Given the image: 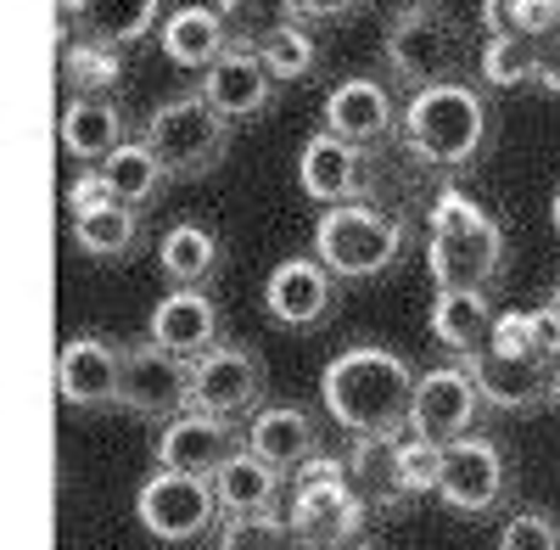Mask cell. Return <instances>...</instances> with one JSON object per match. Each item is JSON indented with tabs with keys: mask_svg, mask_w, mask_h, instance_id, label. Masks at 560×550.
I'll list each match as a JSON object with an SVG mask.
<instances>
[{
	"mask_svg": "<svg viewBox=\"0 0 560 550\" xmlns=\"http://www.w3.org/2000/svg\"><path fill=\"white\" fill-rule=\"evenodd\" d=\"M118 410L140 422H174L191 410V359H179L163 343H129L124 348V393Z\"/></svg>",
	"mask_w": 560,
	"mask_h": 550,
	"instance_id": "cell-10",
	"label": "cell"
},
{
	"mask_svg": "<svg viewBox=\"0 0 560 550\" xmlns=\"http://www.w3.org/2000/svg\"><path fill=\"white\" fill-rule=\"evenodd\" d=\"M102 174H107V186H113V197L118 203H129V208H140L147 214L163 192H168V163L147 147V141H124L107 163H102Z\"/></svg>",
	"mask_w": 560,
	"mask_h": 550,
	"instance_id": "cell-28",
	"label": "cell"
},
{
	"mask_svg": "<svg viewBox=\"0 0 560 550\" xmlns=\"http://www.w3.org/2000/svg\"><path fill=\"white\" fill-rule=\"evenodd\" d=\"M438 478H443V444L432 438H398V489L404 500L415 494H438Z\"/></svg>",
	"mask_w": 560,
	"mask_h": 550,
	"instance_id": "cell-37",
	"label": "cell"
},
{
	"mask_svg": "<svg viewBox=\"0 0 560 550\" xmlns=\"http://www.w3.org/2000/svg\"><path fill=\"white\" fill-rule=\"evenodd\" d=\"M247 449L264 455V461L280 467L287 478H298V467L314 461V455L325 449V438H319V422L303 404H264L247 422Z\"/></svg>",
	"mask_w": 560,
	"mask_h": 550,
	"instance_id": "cell-21",
	"label": "cell"
},
{
	"mask_svg": "<svg viewBox=\"0 0 560 550\" xmlns=\"http://www.w3.org/2000/svg\"><path fill=\"white\" fill-rule=\"evenodd\" d=\"M219 12H224L230 34H236V45H264V39H275L280 28L303 23L298 0H219Z\"/></svg>",
	"mask_w": 560,
	"mask_h": 550,
	"instance_id": "cell-33",
	"label": "cell"
},
{
	"mask_svg": "<svg viewBox=\"0 0 560 550\" xmlns=\"http://www.w3.org/2000/svg\"><path fill=\"white\" fill-rule=\"evenodd\" d=\"M465 365H471V377L488 399V410H510V416H527V410L549 404L555 388H560V365L555 359H516V354H493V348H477L465 354Z\"/></svg>",
	"mask_w": 560,
	"mask_h": 550,
	"instance_id": "cell-16",
	"label": "cell"
},
{
	"mask_svg": "<svg viewBox=\"0 0 560 550\" xmlns=\"http://www.w3.org/2000/svg\"><path fill=\"white\" fill-rule=\"evenodd\" d=\"M298 180H303V192L325 208H337V203H364L370 192H376V163H370L364 147L342 141V135H314V141L303 147L298 158Z\"/></svg>",
	"mask_w": 560,
	"mask_h": 550,
	"instance_id": "cell-15",
	"label": "cell"
},
{
	"mask_svg": "<svg viewBox=\"0 0 560 550\" xmlns=\"http://www.w3.org/2000/svg\"><path fill=\"white\" fill-rule=\"evenodd\" d=\"M158 264H163V275L174 287H208L213 275L224 270V242H219V231H208V225L185 219V225H174V231L163 237Z\"/></svg>",
	"mask_w": 560,
	"mask_h": 550,
	"instance_id": "cell-26",
	"label": "cell"
},
{
	"mask_svg": "<svg viewBox=\"0 0 560 550\" xmlns=\"http://www.w3.org/2000/svg\"><path fill=\"white\" fill-rule=\"evenodd\" d=\"M364 523H370V506H364V494L348 478V461H337V455L319 449L308 467H298V478H292V528L314 550L364 534Z\"/></svg>",
	"mask_w": 560,
	"mask_h": 550,
	"instance_id": "cell-7",
	"label": "cell"
},
{
	"mask_svg": "<svg viewBox=\"0 0 560 550\" xmlns=\"http://www.w3.org/2000/svg\"><path fill=\"white\" fill-rule=\"evenodd\" d=\"M398 124H404V113L393 102V90L382 79H370V73H353V79L331 84V96H325V129L353 141V147H364V152L387 147L398 135Z\"/></svg>",
	"mask_w": 560,
	"mask_h": 550,
	"instance_id": "cell-17",
	"label": "cell"
},
{
	"mask_svg": "<svg viewBox=\"0 0 560 550\" xmlns=\"http://www.w3.org/2000/svg\"><path fill=\"white\" fill-rule=\"evenodd\" d=\"M57 141L73 163H107L129 141V118L118 96H73L57 118Z\"/></svg>",
	"mask_w": 560,
	"mask_h": 550,
	"instance_id": "cell-23",
	"label": "cell"
},
{
	"mask_svg": "<svg viewBox=\"0 0 560 550\" xmlns=\"http://www.w3.org/2000/svg\"><path fill=\"white\" fill-rule=\"evenodd\" d=\"M325 550H376V539H364V534H353V539H342V545H325Z\"/></svg>",
	"mask_w": 560,
	"mask_h": 550,
	"instance_id": "cell-43",
	"label": "cell"
},
{
	"mask_svg": "<svg viewBox=\"0 0 560 550\" xmlns=\"http://www.w3.org/2000/svg\"><path fill=\"white\" fill-rule=\"evenodd\" d=\"M538 90L560 96V34H549V39H544V57H538Z\"/></svg>",
	"mask_w": 560,
	"mask_h": 550,
	"instance_id": "cell-42",
	"label": "cell"
},
{
	"mask_svg": "<svg viewBox=\"0 0 560 550\" xmlns=\"http://www.w3.org/2000/svg\"><path fill=\"white\" fill-rule=\"evenodd\" d=\"M555 404H560V388H555Z\"/></svg>",
	"mask_w": 560,
	"mask_h": 550,
	"instance_id": "cell-48",
	"label": "cell"
},
{
	"mask_svg": "<svg viewBox=\"0 0 560 550\" xmlns=\"http://www.w3.org/2000/svg\"><path fill=\"white\" fill-rule=\"evenodd\" d=\"M387 73L409 90H432V84H454L471 68V28H465L454 12L420 0V7H404L382 39Z\"/></svg>",
	"mask_w": 560,
	"mask_h": 550,
	"instance_id": "cell-4",
	"label": "cell"
},
{
	"mask_svg": "<svg viewBox=\"0 0 560 550\" xmlns=\"http://www.w3.org/2000/svg\"><path fill=\"white\" fill-rule=\"evenodd\" d=\"M549 303H555V309H560V282H555V287H549Z\"/></svg>",
	"mask_w": 560,
	"mask_h": 550,
	"instance_id": "cell-44",
	"label": "cell"
},
{
	"mask_svg": "<svg viewBox=\"0 0 560 550\" xmlns=\"http://www.w3.org/2000/svg\"><path fill=\"white\" fill-rule=\"evenodd\" d=\"M477 410H488L471 365H438L415 382V410H409V433L415 438H432V444H454L459 433H471Z\"/></svg>",
	"mask_w": 560,
	"mask_h": 550,
	"instance_id": "cell-12",
	"label": "cell"
},
{
	"mask_svg": "<svg viewBox=\"0 0 560 550\" xmlns=\"http://www.w3.org/2000/svg\"><path fill=\"white\" fill-rule=\"evenodd\" d=\"M236 449H247V433L230 416H213V410H197V404L158 427V467H174V472L213 478Z\"/></svg>",
	"mask_w": 560,
	"mask_h": 550,
	"instance_id": "cell-14",
	"label": "cell"
},
{
	"mask_svg": "<svg viewBox=\"0 0 560 550\" xmlns=\"http://www.w3.org/2000/svg\"><path fill=\"white\" fill-rule=\"evenodd\" d=\"M555 18H560V0H555Z\"/></svg>",
	"mask_w": 560,
	"mask_h": 550,
	"instance_id": "cell-47",
	"label": "cell"
},
{
	"mask_svg": "<svg viewBox=\"0 0 560 550\" xmlns=\"http://www.w3.org/2000/svg\"><path fill=\"white\" fill-rule=\"evenodd\" d=\"M404 248H409V225L376 203H337L314 225V259L325 270H337L342 282L387 275L404 259Z\"/></svg>",
	"mask_w": 560,
	"mask_h": 550,
	"instance_id": "cell-5",
	"label": "cell"
},
{
	"mask_svg": "<svg viewBox=\"0 0 560 550\" xmlns=\"http://www.w3.org/2000/svg\"><path fill=\"white\" fill-rule=\"evenodd\" d=\"M57 393L79 410H107L124 393V348L102 337H73L57 354Z\"/></svg>",
	"mask_w": 560,
	"mask_h": 550,
	"instance_id": "cell-19",
	"label": "cell"
},
{
	"mask_svg": "<svg viewBox=\"0 0 560 550\" xmlns=\"http://www.w3.org/2000/svg\"><path fill=\"white\" fill-rule=\"evenodd\" d=\"M415 371L409 359L376 343L342 348L319 377V404L348 438H404L415 410Z\"/></svg>",
	"mask_w": 560,
	"mask_h": 550,
	"instance_id": "cell-1",
	"label": "cell"
},
{
	"mask_svg": "<svg viewBox=\"0 0 560 550\" xmlns=\"http://www.w3.org/2000/svg\"><path fill=\"white\" fill-rule=\"evenodd\" d=\"M275 73L264 62L258 45H230V51L202 73V96L230 118V124H247V118H264L275 107Z\"/></svg>",
	"mask_w": 560,
	"mask_h": 550,
	"instance_id": "cell-18",
	"label": "cell"
},
{
	"mask_svg": "<svg viewBox=\"0 0 560 550\" xmlns=\"http://www.w3.org/2000/svg\"><path fill=\"white\" fill-rule=\"evenodd\" d=\"M398 141L415 163L459 174L482 163L488 141H493V113L488 96L471 79H454V84H432V90H415L404 124H398Z\"/></svg>",
	"mask_w": 560,
	"mask_h": 550,
	"instance_id": "cell-2",
	"label": "cell"
},
{
	"mask_svg": "<svg viewBox=\"0 0 560 550\" xmlns=\"http://www.w3.org/2000/svg\"><path fill=\"white\" fill-rule=\"evenodd\" d=\"M488 348H493V354H516V359L538 354L533 309H510V314H499V320H493V337H488ZM538 359H544V354H538Z\"/></svg>",
	"mask_w": 560,
	"mask_h": 550,
	"instance_id": "cell-39",
	"label": "cell"
},
{
	"mask_svg": "<svg viewBox=\"0 0 560 550\" xmlns=\"http://www.w3.org/2000/svg\"><path fill=\"white\" fill-rule=\"evenodd\" d=\"M135 517L163 545H191V539H202L224 517V506H219L213 478L158 467L147 483H140V494H135Z\"/></svg>",
	"mask_w": 560,
	"mask_h": 550,
	"instance_id": "cell-9",
	"label": "cell"
},
{
	"mask_svg": "<svg viewBox=\"0 0 560 550\" xmlns=\"http://www.w3.org/2000/svg\"><path fill=\"white\" fill-rule=\"evenodd\" d=\"M140 141L168 163L174 180H202L230 152V118L202 96V90H185V96H168V102L152 107Z\"/></svg>",
	"mask_w": 560,
	"mask_h": 550,
	"instance_id": "cell-6",
	"label": "cell"
},
{
	"mask_svg": "<svg viewBox=\"0 0 560 550\" xmlns=\"http://www.w3.org/2000/svg\"><path fill=\"white\" fill-rule=\"evenodd\" d=\"M219 550H314V545L292 528V517L264 512V517H224Z\"/></svg>",
	"mask_w": 560,
	"mask_h": 550,
	"instance_id": "cell-35",
	"label": "cell"
},
{
	"mask_svg": "<svg viewBox=\"0 0 560 550\" xmlns=\"http://www.w3.org/2000/svg\"><path fill=\"white\" fill-rule=\"evenodd\" d=\"M258 51H264V62H269V73H275L280 84H303V79L319 73V39H314L303 23L280 28L275 39L258 45Z\"/></svg>",
	"mask_w": 560,
	"mask_h": 550,
	"instance_id": "cell-36",
	"label": "cell"
},
{
	"mask_svg": "<svg viewBox=\"0 0 560 550\" xmlns=\"http://www.w3.org/2000/svg\"><path fill=\"white\" fill-rule=\"evenodd\" d=\"M538 57H544V39H527V34H488V39H482V57H477V79H482L488 90L538 84Z\"/></svg>",
	"mask_w": 560,
	"mask_h": 550,
	"instance_id": "cell-31",
	"label": "cell"
},
{
	"mask_svg": "<svg viewBox=\"0 0 560 550\" xmlns=\"http://www.w3.org/2000/svg\"><path fill=\"white\" fill-rule=\"evenodd\" d=\"M337 270H325L319 259H287L269 270L264 282V314L275 326H292V332H314L331 320L337 309Z\"/></svg>",
	"mask_w": 560,
	"mask_h": 550,
	"instance_id": "cell-13",
	"label": "cell"
},
{
	"mask_svg": "<svg viewBox=\"0 0 560 550\" xmlns=\"http://www.w3.org/2000/svg\"><path fill=\"white\" fill-rule=\"evenodd\" d=\"M163 28V0H84V39L96 45H140Z\"/></svg>",
	"mask_w": 560,
	"mask_h": 550,
	"instance_id": "cell-30",
	"label": "cell"
},
{
	"mask_svg": "<svg viewBox=\"0 0 560 550\" xmlns=\"http://www.w3.org/2000/svg\"><path fill=\"white\" fill-rule=\"evenodd\" d=\"M393 7H398V12H404V7H420V0H393Z\"/></svg>",
	"mask_w": 560,
	"mask_h": 550,
	"instance_id": "cell-46",
	"label": "cell"
},
{
	"mask_svg": "<svg viewBox=\"0 0 560 550\" xmlns=\"http://www.w3.org/2000/svg\"><path fill=\"white\" fill-rule=\"evenodd\" d=\"M555 231H560V192H555Z\"/></svg>",
	"mask_w": 560,
	"mask_h": 550,
	"instance_id": "cell-45",
	"label": "cell"
},
{
	"mask_svg": "<svg viewBox=\"0 0 560 550\" xmlns=\"http://www.w3.org/2000/svg\"><path fill=\"white\" fill-rule=\"evenodd\" d=\"M303 7V23H348L364 0H298Z\"/></svg>",
	"mask_w": 560,
	"mask_h": 550,
	"instance_id": "cell-41",
	"label": "cell"
},
{
	"mask_svg": "<svg viewBox=\"0 0 560 550\" xmlns=\"http://www.w3.org/2000/svg\"><path fill=\"white\" fill-rule=\"evenodd\" d=\"M73 242H79V253H90V259H129V253L140 248V208L107 197V203H96V208L73 214Z\"/></svg>",
	"mask_w": 560,
	"mask_h": 550,
	"instance_id": "cell-29",
	"label": "cell"
},
{
	"mask_svg": "<svg viewBox=\"0 0 560 550\" xmlns=\"http://www.w3.org/2000/svg\"><path fill=\"white\" fill-rule=\"evenodd\" d=\"M427 270L438 293L443 287H477V293H493L504 275H510V237L504 225L471 203L459 186H443L432 214H427Z\"/></svg>",
	"mask_w": 560,
	"mask_h": 550,
	"instance_id": "cell-3",
	"label": "cell"
},
{
	"mask_svg": "<svg viewBox=\"0 0 560 550\" xmlns=\"http://www.w3.org/2000/svg\"><path fill=\"white\" fill-rule=\"evenodd\" d=\"M499 550H560V523L544 512H516L499 528Z\"/></svg>",
	"mask_w": 560,
	"mask_h": 550,
	"instance_id": "cell-38",
	"label": "cell"
},
{
	"mask_svg": "<svg viewBox=\"0 0 560 550\" xmlns=\"http://www.w3.org/2000/svg\"><path fill=\"white\" fill-rule=\"evenodd\" d=\"M510 489H516V472H510V455L499 438L488 433H459L454 444H443V478H438V500L459 517H493Z\"/></svg>",
	"mask_w": 560,
	"mask_h": 550,
	"instance_id": "cell-8",
	"label": "cell"
},
{
	"mask_svg": "<svg viewBox=\"0 0 560 550\" xmlns=\"http://www.w3.org/2000/svg\"><path fill=\"white\" fill-rule=\"evenodd\" d=\"M62 79L73 96H113L124 84V51L118 45H96V39H73L62 45Z\"/></svg>",
	"mask_w": 560,
	"mask_h": 550,
	"instance_id": "cell-32",
	"label": "cell"
},
{
	"mask_svg": "<svg viewBox=\"0 0 560 550\" xmlns=\"http://www.w3.org/2000/svg\"><path fill=\"white\" fill-rule=\"evenodd\" d=\"M158 45L163 57L185 73H208L230 45H236V34H230L224 12L219 7H202V0H191V7H174L158 28Z\"/></svg>",
	"mask_w": 560,
	"mask_h": 550,
	"instance_id": "cell-22",
	"label": "cell"
},
{
	"mask_svg": "<svg viewBox=\"0 0 560 550\" xmlns=\"http://www.w3.org/2000/svg\"><path fill=\"white\" fill-rule=\"evenodd\" d=\"M264 393H269V371H264L258 348L219 343L202 359H191V404L197 410H213V416H230V422H253L264 410Z\"/></svg>",
	"mask_w": 560,
	"mask_h": 550,
	"instance_id": "cell-11",
	"label": "cell"
},
{
	"mask_svg": "<svg viewBox=\"0 0 560 550\" xmlns=\"http://www.w3.org/2000/svg\"><path fill=\"white\" fill-rule=\"evenodd\" d=\"M493 298L488 293H477V287H443L438 298H432V337L448 348V354H477V348H488V337H493Z\"/></svg>",
	"mask_w": 560,
	"mask_h": 550,
	"instance_id": "cell-25",
	"label": "cell"
},
{
	"mask_svg": "<svg viewBox=\"0 0 560 550\" xmlns=\"http://www.w3.org/2000/svg\"><path fill=\"white\" fill-rule=\"evenodd\" d=\"M113 197V186H107V174H102V163H84L73 180H68V208L73 214H84V208H96V203H107Z\"/></svg>",
	"mask_w": 560,
	"mask_h": 550,
	"instance_id": "cell-40",
	"label": "cell"
},
{
	"mask_svg": "<svg viewBox=\"0 0 560 550\" xmlns=\"http://www.w3.org/2000/svg\"><path fill=\"white\" fill-rule=\"evenodd\" d=\"M147 337L174 348L179 359H202L208 348H219V303L208 298V287H174L152 309Z\"/></svg>",
	"mask_w": 560,
	"mask_h": 550,
	"instance_id": "cell-20",
	"label": "cell"
},
{
	"mask_svg": "<svg viewBox=\"0 0 560 550\" xmlns=\"http://www.w3.org/2000/svg\"><path fill=\"white\" fill-rule=\"evenodd\" d=\"M213 489H219L224 517H264V512L280 506L287 472L269 467L264 455H253V449H236V455H230V461L213 472Z\"/></svg>",
	"mask_w": 560,
	"mask_h": 550,
	"instance_id": "cell-24",
	"label": "cell"
},
{
	"mask_svg": "<svg viewBox=\"0 0 560 550\" xmlns=\"http://www.w3.org/2000/svg\"><path fill=\"white\" fill-rule=\"evenodd\" d=\"M348 478L364 494L370 512H398L404 506V489H398V438H353L348 444Z\"/></svg>",
	"mask_w": 560,
	"mask_h": 550,
	"instance_id": "cell-27",
	"label": "cell"
},
{
	"mask_svg": "<svg viewBox=\"0 0 560 550\" xmlns=\"http://www.w3.org/2000/svg\"><path fill=\"white\" fill-rule=\"evenodd\" d=\"M477 23H482V34H527V39L560 34L555 0H482Z\"/></svg>",
	"mask_w": 560,
	"mask_h": 550,
	"instance_id": "cell-34",
	"label": "cell"
}]
</instances>
